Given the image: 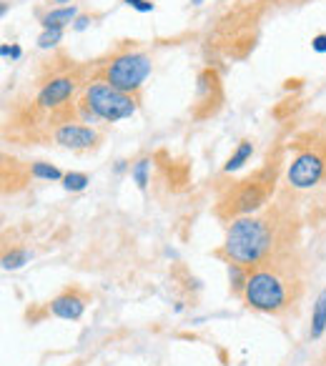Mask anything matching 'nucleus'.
I'll return each instance as SVG.
<instances>
[{"instance_id":"nucleus-3","label":"nucleus","mask_w":326,"mask_h":366,"mask_svg":"<svg viewBox=\"0 0 326 366\" xmlns=\"http://www.w3.org/2000/svg\"><path fill=\"white\" fill-rule=\"evenodd\" d=\"M281 163H284V153L276 151L251 176L231 181L229 186H224L219 191V199H216V216L229 224L234 219L251 216L256 211L266 209L274 201V196L279 194Z\"/></svg>"},{"instance_id":"nucleus-24","label":"nucleus","mask_w":326,"mask_h":366,"mask_svg":"<svg viewBox=\"0 0 326 366\" xmlns=\"http://www.w3.org/2000/svg\"><path fill=\"white\" fill-rule=\"evenodd\" d=\"M11 48H13V46L3 43V46H0V56H3V58H11Z\"/></svg>"},{"instance_id":"nucleus-15","label":"nucleus","mask_w":326,"mask_h":366,"mask_svg":"<svg viewBox=\"0 0 326 366\" xmlns=\"http://www.w3.org/2000/svg\"><path fill=\"white\" fill-rule=\"evenodd\" d=\"M63 176H66V173L48 161H33L31 163V178H38V181H63Z\"/></svg>"},{"instance_id":"nucleus-4","label":"nucleus","mask_w":326,"mask_h":366,"mask_svg":"<svg viewBox=\"0 0 326 366\" xmlns=\"http://www.w3.org/2000/svg\"><path fill=\"white\" fill-rule=\"evenodd\" d=\"M48 76L41 81V86H38V93H36V106L41 108V111L51 113V116H56L58 121H71V118H66L63 113H66V108L71 106V101L76 98V93L81 91L83 86H86L91 78H88V66H81V63H68L66 68H56L51 61H48Z\"/></svg>"},{"instance_id":"nucleus-16","label":"nucleus","mask_w":326,"mask_h":366,"mask_svg":"<svg viewBox=\"0 0 326 366\" xmlns=\"http://www.w3.org/2000/svg\"><path fill=\"white\" fill-rule=\"evenodd\" d=\"M88 183H91L88 173H81V171H68L66 176H63V189L71 191V194H81V191H86Z\"/></svg>"},{"instance_id":"nucleus-14","label":"nucleus","mask_w":326,"mask_h":366,"mask_svg":"<svg viewBox=\"0 0 326 366\" xmlns=\"http://www.w3.org/2000/svg\"><path fill=\"white\" fill-rule=\"evenodd\" d=\"M229 266V286H231V294L236 296H244L246 284H249V269L241 264H234V261H226Z\"/></svg>"},{"instance_id":"nucleus-13","label":"nucleus","mask_w":326,"mask_h":366,"mask_svg":"<svg viewBox=\"0 0 326 366\" xmlns=\"http://www.w3.org/2000/svg\"><path fill=\"white\" fill-rule=\"evenodd\" d=\"M251 156H254V141H249V138H244V141L236 146V151L229 156V161L224 163V173H236L241 171V168L246 166V163L251 161Z\"/></svg>"},{"instance_id":"nucleus-10","label":"nucleus","mask_w":326,"mask_h":366,"mask_svg":"<svg viewBox=\"0 0 326 366\" xmlns=\"http://www.w3.org/2000/svg\"><path fill=\"white\" fill-rule=\"evenodd\" d=\"M88 304H91L88 291H83L81 286H68V289H63L61 294L48 301V314L63 321H78L86 314Z\"/></svg>"},{"instance_id":"nucleus-6","label":"nucleus","mask_w":326,"mask_h":366,"mask_svg":"<svg viewBox=\"0 0 326 366\" xmlns=\"http://www.w3.org/2000/svg\"><path fill=\"white\" fill-rule=\"evenodd\" d=\"M326 183V133H314L306 143H296V156L286 166V186L311 191Z\"/></svg>"},{"instance_id":"nucleus-2","label":"nucleus","mask_w":326,"mask_h":366,"mask_svg":"<svg viewBox=\"0 0 326 366\" xmlns=\"http://www.w3.org/2000/svg\"><path fill=\"white\" fill-rule=\"evenodd\" d=\"M306 291V264L301 251H289L249 271L244 304L266 316H289Z\"/></svg>"},{"instance_id":"nucleus-27","label":"nucleus","mask_w":326,"mask_h":366,"mask_svg":"<svg viewBox=\"0 0 326 366\" xmlns=\"http://www.w3.org/2000/svg\"><path fill=\"white\" fill-rule=\"evenodd\" d=\"M206 0H191V6H204Z\"/></svg>"},{"instance_id":"nucleus-5","label":"nucleus","mask_w":326,"mask_h":366,"mask_svg":"<svg viewBox=\"0 0 326 366\" xmlns=\"http://www.w3.org/2000/svg\"><path fill=\"white\" fill-rule=\"evenodd\" d=\"M153 71V61L146 51L133 46H121L106 56L103 61H98L96 73L91 78H101V81L116 86L118 91H126L138 96L143 88V83L148 81Z\"/></svg>"},{"instance_id":"nucleus-11","label":"nucleus","mask_w":326,"mask_h":366,"mask_svg":"<svg viewBox=\"0 0 326 366\" xmlns=\"http://www.w3.org/2000/svg\"><path fill=\"white\" fill-rule=\"evenodd\" d=\"M78 18V8L76 6H63V8H53L46 16H41V26L43 28H61L66 31L68 26H73Z\"/></svg>"},{"instance_id":"nucleus-9","label":"nucleus","mask_w":326,"mask_h":366,"mask_svg":"<svg viewBox=\"0 0 326 366\" xmlns=\"http://www.w3.org/2000/svg\"><path fill=\"white\" fill-rule=\"evenodd\" d=\"M51 138L61 148H68V151H76V153L93 151V148H98L103 141L101 131H98L96 126H88V123H81V121L61 123V126L53 128Z\"/></svg>"},{"instance_id":"nucleus-12","label":"nucleus","mask_w":326,"mask_h":366,"mask_svg":"<svg viewBox=\"0 0 326 366\" xmlns=\"http://www.w3.org/2000/svg\"><path fill=\"white\" fill-rule=\"evenodd\" d=\"M326 331V289L319 291L314 301V311H311V329H309V336L311 339H321Z\"/></svg>"},{"instance_id":"nucleus-1","label":"nucleus","mask_w":326,"mask_h":366,"mask_svg":"<svg viewBox=\"0 0 326 366\" xmlns=\"http://www.w3.org/2000/svg\"><path fill=\"white\" fill-rule=\"evenodd\" d=\"M299 241L301 214L294 201V189L284 186L266 209L229 221L224 246L216 251V256L251 271L276 256L296 251Z\"/></svg>"},{"instance_id":"nucleus-22","label":"nucleus","mask_w":326,"mask_h":366,"mask_svg":"<svg viewBox=\"0 0 326 366\" xmlns=\"http://www.w3.org/2000/svg\"><path fill=\"white\" fill-rule=\"evenodd\" d=\"M91 23H93V18L91 16H78L76 18V23H73V31H76V33H81V31H86V28L88 26H91Z\"/></svg>"},{"instance_id":"nucleus-26","label":"nucleus","mask_w":326,"mask_h":366,"mask_svg":"<svg viewBox=\"0 0 326 366\" xmlns=\"http://www.w3.org/2000/svg\"><path fill=\"white\" fill-rule=\"evenodd\" d=\"M123 171H126V161H118L116 163V173H123Z\"/></svg>"},{"instance_id":"nucleus-19","label":"nucleus","mask_w":326,"mask_h":366,"mask_svg":"<svg viewBox=\"0 0 326 366\" xmlns=\"http://www.w3.org/2000/svg\"><path fill=\"white\" fill-rule=\"evenodd\" d=\"M61 41H63L61 28H43V33L38 36V48H43V51H53V48H58V43Z\"/></svg>"},{"instance_id":"nucleus-20","label":"nucleus","mask_w":326,"mask_h":366,"mask_svg":"<svg viewBox=\"0 0 326 366\" xmlns=\"http://www.w3.org/2000/svg\"><path fill=\"white\" fill-rule=\"evenodd\" d=\"M123 3H126L128 8H133V11H138V13H151L153 8H156L151 0H123Z\"/></svg>"},{"instance_id":"nucleus-8","label":"nucleus","mask_w":326,"mask_h":366,"mask_svg":"<svg viewBox=\"0 0 326 366\" xmlns=\"http://www.w3.org/2000/svg\"><path fill=\"white\" fill-rule=\"evenodd\" d=\"M224 106V83L221 76L214 68H204L196 78V98L194 108H191V116L196 121H206V118L216 116Z\"/></svg>"},{"instance_id":"nucleus-25","label":"nucleus","mask_w":326,"mask_h":366,"mask_svg":"<svg viewBox=\"0 0 326 366\" xmlns=\"http://www.w3.org/2000/svg\"><path fill=\"white\" fill-rule=\"evenodd\" d=\"M51 3H56V8H63V6H73L71 0H51Z\"/></svg>"},{"instance_id":"nucleus-17","label":"nucleus","mask_w":326,"mask_h":366,"mask_svg":"<svg viewBox=\"0 0 326 366\" xmlns=\"http://www.w3.org/2000/svg\"><path fill=\"white\" fill-rule=\"evenodd\" d=\"M28 261H31L28 249H11V251H6V254H3V269L16 271V269H21V266H26Z\"/></svg>"},{"instance_id":"nucleus-23","label":"nucleus","mask_w":326,"mask_h":366,"mask_svg":"<svg viewBox=\"0 0 326 366\" xmlns=\"http://www.w3.org/2000/svg\"><path fill=\"white\" fill-rule=\"evenodd\" d=\"M23 56V51H21V46H13L11 48V61H18V58Z\"/></svg>"},{"instance_id":"nucleus-21","label":"nucleus","mask_w":326,"mask_h":366,"mask_svg":"<svg viewBox=\"0 0 326 366\" xmlns=\"http://www.w3.org/2000/svg\"><path fill=\"white\" fill-rule=\"evenodd\" d=\"M311 51H314V53H326V33H319V36L311 38Z\"/></svg>"},{"instance_id":"nucleus-7","label":"nucleus","mask_w":326,"mask_h":366,"mask_svg":"<svg viewBox=\"0 0 326 366\" xmlns=\"http://www.w3.org/2000/svg\"><path fill=\"white\" fill-rule=\"evenodd\" d=\"M81 101L96 113L98 121L103 123H118L133 118L141 106V98L133 96V93L118 91L116 86L101 81V78H91V81L83 86Z\"/></svg>"},{"instance_id":"nucleus-18","label":"nucleus","mask_w":326,"mask_h":366,"mask_svg":"<svg viewBox=\"0 0 326 366\" xmlns=\"http://www.w3.org/2000/svg\"><path fill=\"white\" fill-rule=\"evenodd\" d=\"M148 171H151V158H138L131 166V178L136 181V186L141 191H146L148 186Z\"/></svg>"}]
</instances>
